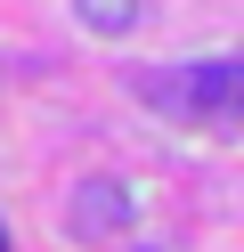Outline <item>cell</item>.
Here are the masks:
<instances>
[{
  "instance_id": "1",
  "label": "cell",
  "mask_w": 244,
  "mask_h": 252,
  "mask_svg": "<svg viewBox=\"0 0 244 252\" xmlns=\"http://www.w3.org/2000/svg\"><path fill=\"white\" fill-rule=\"evenodd\" d=\"M179 106H195L204 122H244V57H211V65H187L179 82H163Z\"/></svg>"
},
{
  "instance_id": "2",
  "label": "cell",
  "mask_w": 244,
  "mask_h": 252,
  "mask_svg": "<svg viewBox=\"0 0 244 252\" xmlns=\"http://www.w3.org/2000/svg\"><path fill=\"white\" fill-rule=\"evenodd\" d=\"M130 212H139V195H130L122 179H106V171H98V179H81V187H73L65 228H73L81 244H106V236H122V228H130Z\"/></svg>"
},
{
  "instance_id": "3",
  "label": "cell",
  "mask_w": 244,
  "mask_h": 252,
  "mask_svg": "<svg viewBox=\"0 0 244 252\" xmlns=\"http://www.w3.org/2000/svg\"><path fill=\"white\" fill-rule=\"evenodd\" d=\"M139 8L146 0H73V17L90 25V33H106V41H122L130 25H139Z\"/></svg>"
},
{
  "instance_id": "4",
  "label": "cell",
  "mask_w": 244,
  "mask_h": 252,
  "mask_svg": "<svg viewBox=\"0 0 244 252\" xmlns=\"http://www.w3.org/2000/svg\"><path fill=\"white\" fill-rule=\"evenodd\" d=\"M139 252H163V244H139Z\"/></svg>"
},
{
  "instance_id": "5",
  "label": "cell",
  "mask_w": 244,
  "mask_h": 252,
  "mask_svg": "<svg viewBox=\"0 0 244 252\" xmlns=\"http://www.w3.org/2000/svg\"><path fill=\"white\" fill-rule=\"evenodd\" d=\"M0 252H8V236H0Z\"/></svg>"
}]
</instances>
